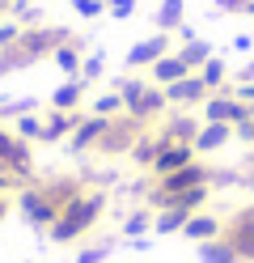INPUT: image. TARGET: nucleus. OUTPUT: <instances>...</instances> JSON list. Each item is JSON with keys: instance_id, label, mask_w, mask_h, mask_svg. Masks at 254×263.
<instances>
[{"instance_id": "1", "label": "nucleus", "mask_w": 254, "mask_h": 263, "mask_svg": "<svg viewBox=\"0 0 254 263\" xmlns=\"http://www.w3.org/2000/svg\"><path fill=\"white\" fill-rule=\"evenodd\" d=\"M102 208H106V195L102 191H81L76 200H68L60 208V217H55V225L47 229V238L51 242H76V238H85L93 229V221L102 217Z\"/></svg>"}, {"instance_id": "2", "label": "nucleus", "mask_w": 254, "mask_h": 263, "mask_svg": "<svg viewBox=\"0 0 254 263\" xmlns=\"http://www.w3.org/2000/svg\"><path fill=\"white\" fill-rule=\"evenodd\" d=\"M17 212L26 217L30 229H51V225H55V217H60V208L47 200L43 187H22V191H17Z\"/></svg>"}, {"instance_id": "3", "label": "nucleus", "mask_w": 254, "mask_h": 263, "mask_svg": "<svg viewBox=\"0 0 254 263\" xmlns=\"http://www.w3.org/2000/svg\"><path fill=\"white\" fill-rule=\"evenodd\" d=\"M0 166H9L13 174H22V178H30V174H34L30 140H22L13 127H0Z\"/></svg>"}, {"instance_id": "4", "label": "nucleus", "mask_w": 254, "mask_h": 263, "mask_svg": "<svg viewBox=\"0 0 254 263\" xmlns=\"http://www.w3.org/2000/svg\"><path fill=\"white\" fill-rule=\"evenodd\" d=\"M174 51V34H165V30H157V34H148V39H135L131 43V51H127V68H152L161 55Z\"/></svg>"}, {"instance_id": "5", "label": "nucleus", "mask_w": 254, "mask_h": 263, "mask_svg": "<svg viewBox=\"0 0 254 263\" xmlns=\"http://www.w3.org/2000/svg\"><path fill=\"white\" fill-rule=\"evenodd\" d=\"M250 119V106L237 102L233 93H208L203 98V123H242Z\"/></svg>"}, {"instance_id": "6", "label": "nucleus", "mask_w": 254, "mask_h": 263, "mask_svg": "<svg viewBox=\"0 0 254 263\" xmlns=\"http://www.w3.org/2000/svg\"><path fill=\"white\" fill-rule=\"evenodd\" d=\"M106 127H110L106 115H81L76 127H72V136H68V149H72V153H89V149H97L102 136H106Z\"/></svg>"}, {"instance_id": "7", "label": "nucleus", "mask_w": 254, "mask_h": 263, "mask_svg": "<svg viewBox=\"0 0 254 263\" xmlns=\"http://www.w3.org/2000/svg\"><path fill=\"white\" fill-rule=\"evenodd\" d=\"M212 89L199 81V72H186L182 81H174V85H165V102L169 106H203V98H208Z\"/></svg>"}, {"instance_id": "8", "label": "nucleus", "mask_w": 254, "mask_h": 263, "mask_svg": "<svg viewBox=\"0 0 254 263\" xmlns=\"http://www.w3.org/2000/svg\"><path fill=\"white\" fill-rule=\"evenodd\" d=\"M199 153L191 149V144H174V140H165L161 144V153H157V161H152V178H165V174H174V170H182V166H191Z\"/></svg>"}, {"instance_id": "9", "label": "nucleus", "mask_w": 254, "mask_h": 263, "mask_svg": "<svg viewBox=\"0 0 254 263\" xmlns=\"http://www.w3.org/2000/svg\"><path fill=\"white\" fill-rule=\"evenodd\" d=\"M182 238L191 242H212V238H225V221L212 217V212H191V221L182 225Z\"/></svg>"}, {"instance_id": "10", "label": "nucleus", "mask_w": 254, "mask_h": 263, "mask_svg": "<svg viewBox=\"0 0 254 263\" xmlns=\"http://www.w3.org/2000/svg\"><path fill=\"white\" fill-rule=\"evenodd\" d=\"M81 119V110H51L43 115V144H55V140H68L72 127Z\"/></svg>"}, {"instance_id": "11", "label": "nucleus", "mask_w": 254, "mask_h": 263, "mask_svg": "<svg viewBox=\"0 0 254 263\" xmlns=\"http://www.w3.org/2000/svg\"><path fill=\"white\" fill-rule=\"evenodd\" d=\"M233 140V123H199V136L191 149L195 153H216V149H225V144Z\"/></svg>"}, {"instance_id": "12", "label": "nucleus", "mask_w": 254, "mask_h": 263, "mask_svg": "<svg viewBox=\"0 0 254 263\" xmlns=\"http://www.w3.org/2000/svg\"><path fill=\"white\" fill-rule=\"evenodd\" d=\"M165 106H169V102H165V89H161V85H148V89L127 106V115H131V119H157Z\"/></svg>"}, {"instance_id": "13", "label": "nucleus", "mask_w": 254, "mask_h": 263, "mask_svg": "<svg viewBox=\"0 0 254 263\" xmlns=\"http://www.w3.org/2000/svg\"><path fill=\"white\" fill-rule=\"evenodd\" d=\"M186 72H191V68H186V64L178 60V51H169V55H161L157 64H152V68H148V77H152V85H174V81H182Z\"/></svg>"}, {"instance_id": "14", "label": "nucleus", "mask_w": 254, "mask_h": 263, "mask_svg": "<svg viewBox=\"0 0 254 263\" xmlns=\"http://www.w3.org/2000/svg\"><path fill=\"white\" fill-rule=\"evenodd\" d=\"M81 60H85V51H81L76 39H68V43H60L55 51H51V64H55L64 77H81Z\"/></svg>"}, {"instance_id": "15", "label": "nucleus", "mask_w": 254, "mask_h": 263, "mask_svg": "<svg viewBox=\"0 0 254 263\" xmlns=\"http://www.w3.org/2000/svg\"><path fill=\"white\" fill-rule=\"evenodd\" d=\"M85 85L89 81H81V77H68L64 85L51 93V110H76L81 106V98H85Z\"/></svg>"}, {"instance_id": "16", "label": "nucleus", "mask_w": 254, "mask_h": 263, "mask_svg": "<svg viewBox=\"0 0 254 263\" xmlns=\"http://www.w3.org/2000/svg\"><path fill=\"white\" fill-rule=\"evenodd\" d=\"M199 123H203V119H191V115H174V119L165 123V132H161V136H165V140H174V144H195Z\"/></svg>"}, {"instance_id": "17", "label": "nucleus", "mask_w": 254, "mask_h": 263, "mask_svg": "<svg viewBox=\"0 0 254 263\" xmlns=\"http://www.w3.org/2000/svg\"><path fill=\"white\" fill-rule=\"evenodd\" d=\"M199 263H242V255L233 251L229 238H212V242H199Z\"/></svg>"}, {"instance_id": "18", "label": "nucleus", "mask_w": 254, "mask_h": 263, "mask_svg": "<svg viewBox=\"0 0 254 263\" xmlns=\"http://www.w3.org/2000/svg\"><path fill=\"white\" fill-rule=\"evenodd\" d=\"M186 221H191V212H186V208H178V204H169V208H161L157 212V217H152V234H182V225Z\"/></svg>"}, {"instance_id": "19", "label": "nucleus", "mask_w": 254, "mask_h": 263, "mask_svg": "<svg viewBox=\"0 0 254 263\" xmlns=\"http://www.w3.org/2000/svg\"><path fill=\"white\" fill-rule=\"evenodd\" d=\"M182 17H186V0H161V9H157V30H165V34H174V30L182 26Z\"/></svg>"}, {"instance_id": "20", "label": "nucleus", "mask_w": 254, "mask_h": 263, "mask_svg": "<svg viewBox=\"0 0 254 263\" xmlns=\"http://www.w3.org/2000/svg\"><path fill=\"white\" fill-rule=\"evenodd\" d=\"M161 144H165V136H161V132H157V136H140V140H135L131 144V161H135V166H152V161H157V153H161Z\"/></svg>"}, {"instance_id": "21", "label": "nucleus", "mask_w": 254, "mask_h": 263, "mask_svg": "<svg viewBox=\"0 0 254 263\" xmlns=\"http://www.w3.org/2000/svg\"><path fill=\"white\" fill-rule=\"evenodd\" d=\"M178 60H182L191 72H199L203 64L212 60V43H203V39H195V43H182V47H178Z\"/></svg>"}, {"instance_id": "22", "label": "nucleus", "mask_w": 254, "mask_h": 263, "mask_svg": "<svg viewBox=\"0 0 254 263\" xmlns=\"http://www.w3.org/2000/svg\"><path fill=\"white\" fill-rule=\"evenodd\" d=\"M152 217H157V212H152L148 204H144V208H135V212H127V221H123V238H148V234H152Z\"/></svg>"}, {"instance_id": "23", "label": "nucleus", "mask_w": 254, "mask_h": 263, "mask_svg": "<svg viewBox=\"0 0 254 263\" xmlns=\"http://www.w3.org/2000/svg\"><path fill=\"white\" fill-rule=\"evenodd\" d=\"M89 115H106V119H119V115H127V102H123V93H119V89H110V93H97Z\"/></svg>"}, {"instance_id": "24", "label": "nucleus", "mask_w": 254, "mask_h": 263, "mask_svg": "<svg viewBox=\"0 0 254 263\" xmlns=\"http://www.w3.org/2000/svg\"><path fill=\"white\" fill-rule=\"evenodd\" d=\"M225 77H229V68H225V60H216V55L199 68V81H203V85H208L212 93H220V89H225Z\"/></svg>"}, {"instance_id": "25", "label": "nucleus", "mask_w": 254, "mask_h": 263, "mask_svg": "<svg viewBox=\"0 0 254 263\" xmlns=\"http://www.w3.org/2000/svg\"><path fill=\"white\" fill-rule=\"evenodd\" d=\"M13 132H17L22 140H43V115H38V110L17 115V119H13Z\"/></svg>"}, {"instance_id": "26", "label": "nucleus", "mask_w": 254, "mask_h": 263, "mask_svg": "<svg viewBox=\"0 0 254 263\" xmlns=\"http://www.w3.org/2000/svg\"><path fill=\"white\" fill-rule=\"evenodd\" d=\"M110 251H114V242H102V246H85V251H81L72 263H106V259H110Z\"/></svg>"}, {"instance_id": "27", "label": "nucleus", "mask_w": 254, "mask_h": 263, "mask_svg": "<svg viewBox=\"0 0 254 263\" xmlns=\"http://www.w3.org/2000/svg\"><path fill=\"white\" fill-rule=\"evenodd\" d=\"M102 68H106V55H102V51L85 55V60H81V81H97V77H102Z\"/></svg>"}, {"instance_id": "28", "label": "nucleus", "mask_w": 254, "mask_h": 263, "mask_svg": "<svg viewBox=\"0 0 254 263\" xmlns=\"http://www.w3.org/2000/svg\"><path fill=\"white\" fill-rule=\"evenodd\" d=\"M72 13H76V17H85V22H93V17L106 13V0H72Z\"/></svg>"}, {"instance_id": "29", "label": "nucleus", "mask_w": 254, "mask_h": 263, "mask_svg": "<svg viewBox=\"0 0 254 263\" xmlns=\"http://www.w3.org/2000/svg\"><path fill=\"white\" fill-rule=\"evenodd\" d=\"M22 30H26V26L17 22V17H13V22H0V51H9V47L22 39Z\"/></svg>"}, {"instance_id": "30", "label": "nucleus", "mask_w": 254, "mask_h": 263, "mask_svg": "<svg viewBox=\"0 0 254 263\" xmlns=\"http://www.w3.org/2000/svg\"><path fill=\"white\" fill-rule=\"evenodd\" d=\"M106 13L114 22H127L131 13H135V0H106Z\"/></svg>"}, {"instance_id": "31", "label": "nucleus", "mask_w": 254, "mask_h": 263, "mask_svg": "<svg viewBox=\"0 0 254 263\" xmlns=\"http://www.w3.org/2000/svg\"><path fill=\"white\" fill-rule=\"evenodd\" d=\"M174 39H178V47H182V43H195L199 34H195V26H191V22H182V26L174 30Z\"/></svg>"}, {"instance_id": "32", "label": "nucleus", "mask_w": 254, "mask_h": 263, "mask_svg": "<svg viewBox=\"0 0 254 263\" xmlns=\"http://www.w3.org/2000/svg\"><path fill=\"white\" fill-rule=\"evenodd\" d=\"M246 5H250V0H216L220 13H246Z\"/></svg>"}, {"instance_id": "33", "label": "nucleus", "mask_w": 254, "mask_h": 263, "mask_svg": "<svg viewBox=\"0 0 254 263\" xmlns=\"http://www.w3.org/2000/svg\"><path fill=\"white\" fill-rule=\"evenodd\" d=\"M233 51L250 55V51H254V34H237V39H233Z\"/></svg>"}, {"instance_id": "34", "label": "nucleus", "mask_w": 254, "mask_h": 263, "mask_svg": "<svg viewBox=\"0 0 254 263\" xmlns=\"http://www.w3.org/2000/svg\"><path fill=\"white\" fill-rule=\"evenodd\" d=\"M237 81H254V60L246 64V68H242V72H237Z\"/></svg>"}, {"instance_id": "35", "label": "nucleus", "mask_w": 254, "mask_h": 263, "mask_svg": "<svg viewBox=\"0 0 254 263\" xmlns=\"http://www.w3.org/2000/svg\"><path fill=\"white\" fill-rule=\"evenodd\" d=\"M9 217V195H0V221Z\"/></svg>"}, {"instance_id": "36", "label": "nucleus", "mask_w": 254, "mask_h": 263, "mask_svg": "<svg viewBox=\"0 0 254 263\" xmlns=\"http://www.w3.org/2000/svg\"><path fill=\"white\" fill-rule=\"evenodd\" d=\"M246 17H254V0H250V5H246Z\"/></svg>"}]
</instances>
